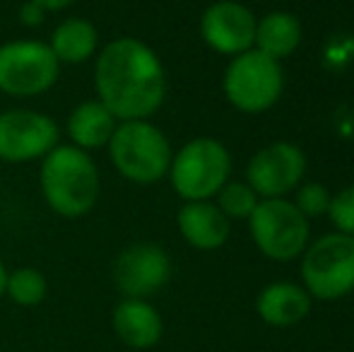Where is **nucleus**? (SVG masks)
<instances>
[{
    "label": "nucleus",
    "instance_id": "nucleus-1",
    "mask_svg": "<svg viewBox=\"0 0 354 352\" xmlns=\"http://www.w3.org/2000/svg\"><path fill=\"white\" fill-rule=\"evenodd\" d=\"M92 82L97 99L116 121L152 118L167 99V71L159 53L128 34L102 44Z\"/></svg>",
    "mask_w": 354,
    "mask_h": 352
},
{
    "label": "nucleus",
    "instance_id": "nucleus-2",
    "mask_svg": "<svg viewBox=\"0 0 354 352\" xmlns=\"http://www.w3.org/2000/svg\"><path fill=\"white\" fill-rule=\"evenodd\" d=\"M39 188L48 210L66 220H80L102 198V172L89 152L71 142H58L41 160Z\"/></svg>",
    "mask_w": 354,
    "mask_h": 352
},
{
    "label": "nucleus",
    "instance_id": "nucleus-3",
    "mask_svg": "<svg viewBox=\"0 0 354 352\" xmlns=\"http://www.w3.org/2000/svg\"><path fill=\"white\" fill-rule=\"evenodd\" d=\"M106 152L113 169L138 186H149L167 178L174 157L167 133L149 118L118 121Z\"/></svg>",
    "mask_w": 354,
    "mask_h": 352
},
{
    "label": "nucleus",
    "instance_id": "nucleus-4",
    "mask_svg": "<svg viewBox=\"0 0 354 352\" xmlns=\"http://www.w3.org/2000/svg\"><path fill=\"white\" fill-rule=\"evenodd\" d=\"M232 174V155L214 138H193L171 157L169 181L183 203L210 201Z\"/></svg>",
    "mask_w": 354,
    "mask_h": 352
},
{
    "label": "nucleus",
    "instance_id": "nucleus-5",
    "mask_svg": "<svg viewBox=\"0 0 354 352\" xmlns=\"http://www.w3.org/2000/svg\"><path fill=\"white\" fill-rule=\"evenodd\" d=\"M227 102L243 113H263L282 97L284 75L280 61L266 56L258 48L239 53L229 61L222 77Z\"/></svg>",
    "mask_w": 354,
    "mask_h": 352
},
{
    "label": "nucleus",
    "instance_id": "nucleus-6",
    "mask_svg": "<svg viewBox=\"0 0 354 352\" xmlns=\"http://www.w3.org/2000/svg\"><path fill=\"white\" fill-rule=\"evenodd\" d=\"M301 280L311 299L335 302L354 292V237L333 232L306 246Z\"/></svg>",
    "mask_w": 354,
    "mask_h": 352
},
{
    "label": "nucleus",
    "instance_id": "nucleus-7",
    "mask_svg": "<svg viewBox=\"0 0 354 352\" xmlns=\"http://www.w3.org/2000/svg\"><path fill=\"white\" fill-rule=\"evenodd\" d=\"M61 63L46 41L12 39L0 44V92L12 99H34L56 87Z\"/></svg>",
    "mask_w": 354,
    "mask_h": 352
},
{
    "label": "nucleus",
    "instance_id": "nucleus-8",
    "mask_svg": "<svg viewBox=\"0 0 354 352\" xmlns=\"http://www.w3.org/2000/svg\"><path fill=\"white\" fill-rule=\"evenodd\" d=\"M248 227L253 244L270 261H294L308 246V220L287 198H261Z\"/></svg>",
    "mask_w": 354,
    "mask_h": 352
},
{
    "label": "nucleus",
    "instance_id": "nucleus-9",
    "mask_svg": "<svg viewBox=\"0 0 354 352\" xmlns=\"http://www.w3.org/2000/svg\"><path fill=\"white\" fill-rule=\"evenodd\" d=\"M61 142V126L53 116L37 109L0 111V162L29 165L41 162Z\"/></svg>",
    "mask_w": 354,
    "mask_h": 352
},
{
    "label": "nucleus",
    "instance_id": "nucleus-10",
    "mask_svg": "<svg viewBox=\"0 0 354 352\" xmlns=\"http://www.w3.org/2000/svg\"><path fill=\"white\" fill-rule=\"evenodd\" d=\"M171 256L154 241H136L121 249L111 268L116 290L128 299H149L171 280Z\"/></svg>",
    "mask_w": 354,
    "mask_h": 352
},
{
    "label": "nucleus",
    "instance_id": "nucleus-11",
    "mask_svg": "<svg viewBox=\"0 0 354 352\" xmlns=\"http://www.w3.org/2000/svg\"><path fill=\"white\" fill-rule=\"evenodd\" d=\"M306 174V155L294 142H272L258 150L246 167V183L258 198H284Z\"/></svg>",
    "mask_w": 354,
    "mask_h": 352
},
{
    "label": "nucleus",
    "instance_id": "nucleus-12",
    "mask_svg": "<svg viewBox=\"0 0 354 352\" xmlns=\"http://www.w3.org/2000/svg\"><path fill=\"white\" fill-rule=\"evenodd\" d=\"M258 17L251 8L236 0H217L201 17V39L222 56L246 53L256 44Z\"/></svg>",
    "mask_w": 354,
    "mask_h": 352
},
{
    "label": "nucleus",
    "instance_id": "nucleus-13",
    "mask_svg": "<svg viewBox=\"0 0 354 352\" xmlns=\"http://www.w3.org/2000/svg\"><path fill=\"white\" fill-rule=\"evenodd\" d=\"M111 331L126 348L152 350L164 335V319L149 299L123 297L111 311Z\"/></svg>",
    "mask_w": 354,
    "mask_h": 352
},
{
    "label": "nucleus",
    "instance_id": "nucleus-14",
    "mask_svg": "<svg viewBox=\"0 0 354 352\" xmlns=\"http://www.w3.org/2000/svg\"><path fill=\"white\" fill-rule=\"evenodd\" d=\"M176 227L186 244L198 251H217L227 244L232 225L210 201L183 203L176 212Z\"/></svg>",
    "mask_w": 354,
    "mask_h": 352
},
{
    "label": "nucleus",
    "instance_id": "nucleus-15",
    "mask_svg": "<svg viewBox=\"0 0 354 352\" xmlns=\"http://www.w3.org/2000/svg\"><path fill=\"white\" fill-rule=\"evenodd\" d=\"M116 126V116L94 97L73 106V111L66 118V136L71 140V145L92 155V152L109 145Z\"/></svg>",
    "mask_w": 354,
    "mask_h": 352
},
{
    "label": "nucleus",
    "instance_id": "nucleus-16",
    "mask_svg": "<svg viewBox=\"0 0 354 352\" xmlns=\"http://www.w3.org/2000/svg\"><path fill=\"white\" fill-rule=\"evenodd\" d=\"M46 44L61 66H82L97 58L102 37L92 19L66 17L53 27Z\"/></svg>",
    "mask_w": 354,
    "mask_h": 352
},
{
    "label": "nucleus",
    "instance_id": "nucleus-17",
    "mask_svg": "<svg viewBox=\"0 0 354 352\" xmlns=\"http://www.w3.org/2000/svg\"><path fill=\"white\" fill-rule=\"evenodd\" d=\"M256 311L268 326L287 328L304 321L311 311V295L294 282H272L256 297Z\"/></svg>",
    "mask_w": 354,
    "mask_h": 352
},
{
    "label": "nucleus",
    "instance_id": "nucleus-18",
    "mask_svg": "<svg viewBox=\"0 0 354 352\" xmlns=\"http://www.w3.org/2000/svg\"><path fill=\"white\" fill-rule=\"evenodd\" d=\"M301 22L297 15L275 10V12H268L263 19H258L253 46L266 56L282 61L301 46Z\"/></svg>",
    "mask_w": 354,
    "mask_h": 352
},
{
    "label": "nucleus",
    "instance_id": "nucleus-19",
    "mask_svg": "<svg viewBox=\"0 0 354 352\" xmlns=\"http://www.w3.org/2000/svg\"><path fill=\"white\" fill-rule=\"evenodd\" d=\"M46 295H48V280L39 268L22 266L8 272L5 297H8L15 306L34 309V306H39L46 299Z\"/></svg>",
    "mask_w": 354,
    "mask_h": 352
},
{
    "label": "nucleus",
    "instance_id": "nucleus-20",
    "mask_svg": "<svg viewBox=\"0 0 354 352\" xmlns=\"http://www.w3.org/2000/svg\"><path fill=\"white\" fill-rule=\"evenodd\" d=\"M258 201L261 198L256 196L248 183L243 181H227L222 186V191L217 193V203L214 205L224 212L227 220H248L251 212L256 210Z\"/></svg>",
    "mask_w": 354,
    "mask_h": 352
},
{
    "label": "nucleus",
    "instance_id": "nucleus-21",
    "mask_svg": "<svg viewBox=\"0 0 354 352\" xmlns=\"http://www.w3.org/2000/svg\"><path fill=\"white\" fill-rule=\"evenodd\" d=\"M330 193L323 183H299L294 188V205L301 212L306 220L311 217L328 215V207H330Z\"/></svg>",
    "mask_w": 354,
    "mask_h": 352
},
{
    "label": "nucleus",
    "instance_id": "nucleus-22",
    "mask_svg": "<svg viewBox=\"0 0 354 352\" xmlns=\"http://www.w3.org/2000/svg\"><path fill=\"white\" fill-rule=\"evenodd\" d=\"M328 217H330V222L335 225L337 232L354 237V183L330 198Z\"/></svg>",
    "mask_w": 354,
    "mask_h": 352
},
{
    "label": "nucleus",
    "instance_id": "nucleus-23",
    "mask_svg": "<svg viewBox=\"0 0 354 352\" xmlns=\"http://www.w3.org/2000/svg\"><path fill=\"white\" fill-rule=\"evenodd\" d=\"M46 15H48L46 10H44L41 5L32 3V0H24V3L19 5V10H17L19 24H22V27H27V29L41 27V24L46 22Z\"/></svg>",
    "mask_w": 354,
    "mask_h": 352
},
{
    "label": "nucleus",
    "instance_id": "nucleus-24",
    "mask_svg": "<svg viewBox=\"0 0 354 352\" xmlns=\"http://www.w3.org/2000/svg\"><path fill=\"white\" fill-rule=\"evenodd\" d=\"M32 3H37V5H41L46 12H63V10H68V8H73L77 0H32Z\"/></svg>",
    "mask_w": 354,
    "mask_h": 352
},
{
    "label": "nucleus",
    "instance_id": "nucleus-25",
    "mask_svg": "<svg viewBox=\"0 0 354 352\" xmlns=\"http://www.w3.org/2000/svg\"><path fill=\"white\" fill-rule=\"evenodd\" d=\"M8 266H5L3 261V254H0V299L5 297V282H8Z\"/></svg>",
    "mask_w": 354,
    "mask_h": 352
}]
</instances>
